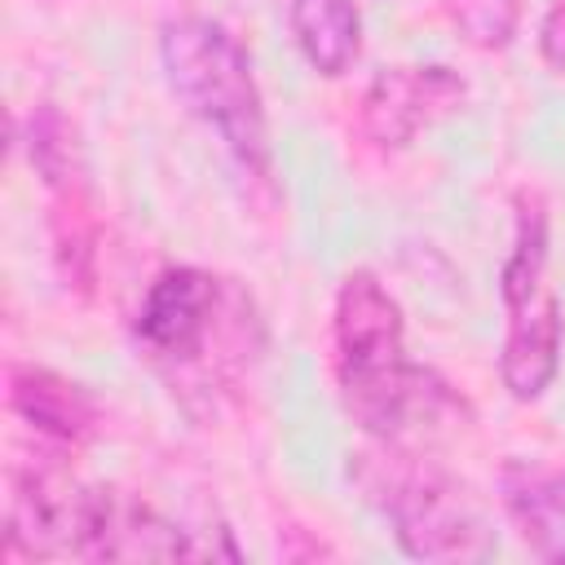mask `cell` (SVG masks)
<instances>
[{
    "mask_svg": "<svg viewBox=\"0 0 565 565\" xmlns=\"http://www.w3.org/2000/svg\"><path fill=\"white\" fill-rule=\"evenodd\" d=\"M402 335V305L371 269H353L335 291V375L344 411L380 441H402L463 411L450 384L406 358Z\"/></svg>",
    "mask_w": 565,
    "mask_h": 565,
    "instance_id": "1",
    "label": "cell"
},
{
    "mask_svg": "<svg viewBox=\"0 0 565 565\" xmlns=\"http://www.w3.org/2000/svg\"><path fill=\"white\" fill-rule=\"evenodd\" d=\"M159 62L172 97L221 137V146L234 154V163L247 177L269 185L274 177L269 124H265V102H260L247 49L221 22L185 13L163 26Z\"/></svg>",
    "mask_w": 565,
    "mask_h": 565,
    "instance_id": "2",
    "label": "cell"
},
{
    "mask_svg": "<svg viewBox=\"0 0 565 565\" xmlns=\"http://www.w3.org/2000/svg\"><path fill=\"white\" fill-rule=\"evenodd\" d=\"M349 472L371 503L384 508L393 534L415 561H486L494 552V530L477 512L472 494L441 468L380 441V450H358Z\"/></svg>",
    "mask_w": 565,
    "mask_h": 565,
    "instance_id": "3",
    "label": "cell"
},
{
    "mask_svg": "<svg viewBox=\"0 0 565 565\" xmlns=\"http://www.w3.org/2000/svg\"><path fill=\"white\" fill-rule=\"evenodd\" d=\"M547 212L539 199H516V238L499 269V296L508 309V340L499 353L503 388L516 402H534L561 366V300L547 278Z\"/></svg>",
    "mask_w": 565,
    "mask_h": 565,
    "instance_id": "4",
    "label": "cell"
},
{
    "mask_svg": "<svg viewBox=\"0 0 565 565\" xmlns=\"http://www.w3.org/2000/svg\"><path fill=\"white\" fill-rule=\"evenodd\" d=\"M234 296L238 291L225 287V278L199 265H172L150 282L132 318V335L159 366H199L207 340L216 335V318Z\"/></svg>",
    "mask_w": 565,
    "mask_h": 565,
    "instance_id": "5",
    "label": "cell"
},
{
    "mask_svg": "<svg viewBox=\"0 0 565 565\" xmlns=\"http://www.w3.org/2000/svg\"><path fill=\"white\" fill-rule=\"evenodd\" d=\"M468 84L450 71V66H384L362 97V132L384 146V150H402L411 146L428 124H437L441 115H450L455 106H463Z\"/></svg>",
    "mask_w": 565,
    "mask_h": 565,
    "instance_id": "6",
    "label": "cell"
},
{
    "mask_svg": "<svg viewBox=\"0 0 565 565\" xmlns=\"http://www.w3.org/2000/svg\"><path fill=\"white\" fill-rule=\"evenodd\" d=\"M84 561H199V547L181 525L159 516L150 503H137L119 490H93Z\"/></svg>",
    "mask_w": 565,
    "mask_h": 565,
    "instance_id": "7",
    "label": "cell"
},
{
    "mask_svg": "<svg viewBox=\"0 0 565 565\" xmlns=\"http://www.w3.org/2000/svg\"><path fill=\"white\" fill-rule=\"evenodd\" d=\"M499 490L530 552L543 561H565V472L534 459H508Z\"/></svg>",
    "mask_w": 565,
    "mask_h": 565,
    "instance_id": "8",
    "label": "cell"
},
{
    "mask_svg": "<svg viewBox=\"0 0 565 565\" xmlns=\"http://www.w3.org/2000/svg\"><path fill=\"white\" fill-rule=\"evenodd\" d=\"M9 406L44 437L84 441L97 428V402L49 366H13L9 371Z\"/></svg>",
    "mask_w": 565,
    "mask_h": 565,
    "instance_id": "9",
    "label": "cell"
},
{
    "mask_svg": "<svg viewBox=\"0 0 565 565\" xmlns=\"http://www.w3.org/2000/svg\"><path fill=\"white\" fill-rule=\"evenodd\" d=\"M291 31L305 62L327 79L344 75L362 49V18L353 0H291Z\"/></svg>",
    "mask_w": 565,
    "mask_h": 565,
    "instance_id": "10",
    "label": "cell"
},
{
    "mask_svg": "<svg viewBox=\"0 0 565 565\" xmlns=\"http://www.w3.org/2000/svg\"><path fill=\"white\" fill-rule=\"evenodd\" d=\"M450 22L477 49H503L516 31L521 0H446Z\"/></svg>",
    "mask_w": 565,
    "mask_h": 565,
    "instance_id": "11",
    "label": "cell"
},
{
    "mask_svg": "<svg viewBox=\"0 0 565 565\" xmlns=\"http://www.w3.org/2000/svg\"><path fill=\"white\" fill-rule=\"evenodd\" d=\"M539 49H543V62H547V66L565 71V0H552V9L543 13Z\"/></svg>",
    "mask_w": 565,
    "mask_h": 565,
    "instance_id": "12",
    "label": "cell"
}]
</instances>
